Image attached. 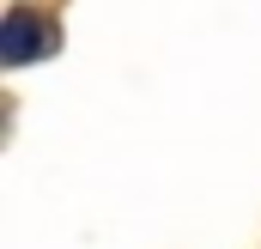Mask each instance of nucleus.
Instances as JSON below:
<instances>
[{
	"label": "nucleus",
	"mask_w": 261,
	"mask_h": 249,
	"mask_svg": "<svg viewBox=\"0 0 261 249\" xmlns=\"http://www.w3.org/2000/svg\"><path fill=\"white\" fill-rule=\"evenodd\" d=\"M55 49V24L37 18V12H6V31H0V61L6 67H24L37 55Z\"/></svg>",
	"instance_id": "1"
}]
</instances>
